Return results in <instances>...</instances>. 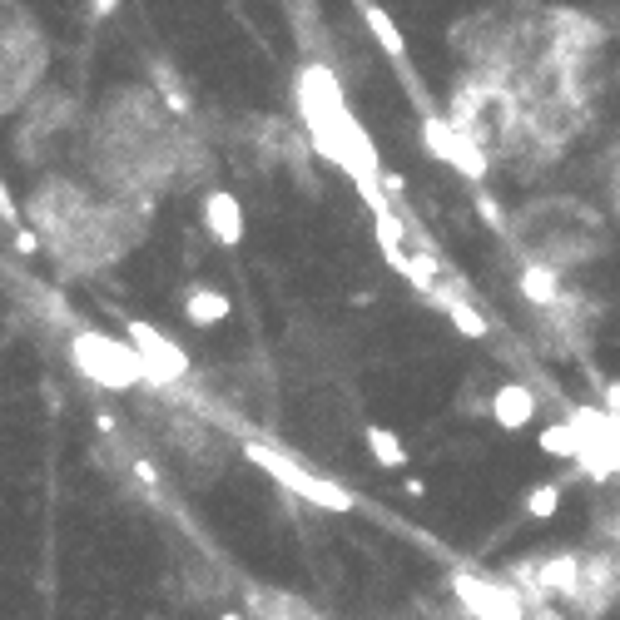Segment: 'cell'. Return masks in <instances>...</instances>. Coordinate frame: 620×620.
<instances>
[{
    "label": "cell",
    "instance_id": "484cf974",
    "mask_svg": "<svg viewBox=\"0 0 620 620\" xmlns=\"http://www.w3.org/2000/svg\"><path fill=\"white\" fill-rule=\"evenodd\" d=\"M219 620H248V616H239V611H224V616H219Z\"/></svg>",
    "mask_w": 620,
    "mask_h": 620
},
{
    "label": "cell",
    "instance_id": "83f0119b",
    "mask_svg": "<svg viewBox=\"0 0 620 620\" xmlns=\"http://www.w3.org/2000/svg\"><path fill=\"white\" fill-rule=\"evenodd\" d=\"M616 536H620V521H616Z\"/></svg>",
    "mask_w": 620,
    "mask_h": 620
},
{
    "label": "cell",
    "instance_id": "6da1fadb",
    "mask_svg": "<svg viewBox=\"0 0 620 620\" xmlns=\"http://www.w3.org/2000/svg\"><path fill=\"white\" fill-rule=\"evenodd\" d=\"M298 115L308 124V139L323 159H333L353 184H377L382 179V164H377V149L363 134V124L348 115L343 105V90L338 80L323 70V65H308L303 80H298Z\"/></svg>",
    "mask_w": 620,
    "mask_h": 620
},
{
    "label": "cell",
    "instance_id": "30bf717a",
    "mask_svg": "<svg viewBox=\"0 0 620 620\" xmlns=\"http://www.w3.org/2000/svg\"><path fill=\"white\" fill-rule=\"evenodd\" d=\"M229 313H234V303H229L224 288H189V293H184V318H189L194 328H219Z\"/></svg>",
    "mask_w": 620,
    "mask_h": 620
},
{
    "label": "cell",
    "instance_id": "d4e9b609",
    "mask_svg": "<svg viewBox=\"0 0 620 620\" xmlns=\"http://www.w3.org/2000/svg\"><path fill=\"white\" fill-rule=\"evenodd\" d=\"M616 417V412H611ZM616 467H620V417H616Z\"/></svg>",
    "mask_w": 620,
    "mask_h": 620
},
{
    "label": "cell",
    "instance_id": "7c38bea8",
    "mask_svg": "<svg viewBox=\"0 0 620 620\" xmlns=\"http://www.w3.org/2000/svg\"><path fill=\"white\" fill-rule=\"evenodd\" d=\"M368 452H372V462H377L382 472H402V467H407V447H402V437H397L392 427H377V422H372L368 427Z\"/></svg>",
    "mask_w": 620,
    "mask_h": 620
},
{
    "label": "cell",
    "instance_id": "7a4b0ae2",
    "mask_svg": "<svg viewBox=\"0 0 620 620\" xmlns=\"http://www.w3.org/2000/svg\"><path fill=\"white\" fill-rule=\"evenodd\" d=\"M70 363L80 368L85 382H95V387H105V392H129V387L149 382L139 348H134L129 338L100 333V328H80V333L70 338Z\"/></svg>",
    "mask_w": 620,
    "mask_h": 620
},
{
    "label": "cell",
    "instance_id": "52a82bcc",
    "mask_svg": "<svg viewBox=\"0 0 620 620\" xmlns=\"http://www.w3.org/2000/svg\"><path fill=\"white\" fill-rule=\"evenodd\" d=\"M531 576H536V596H561L576 606L581 586H586V561L561 551V556H541V561H521Z\"/></svg>",
    "mask_w": 620,
    "mask_h": 620
},
{
    "label": "cell",
    "instance_id": "7402d4cb",
    "mask_svg": "<svg viewBox=\"0 0 620 620\" xmlns=\"http://www.w3.org/2000/svg\"><path fill=\"white\" fill-rule=\"evenodd\" d=\"M120 0H90V20H110Z\"/></svg>",
    "mask_w": 620,
    "mask_h": 620
},
{
    "label": "cell",
    "instance_id": "9c48e42d",
    "mask_svg": "<svg viewBox=\"0 0 620 620\" xmlns=\"http://www.w3.org/2000/svg\"><path fill=\"white\" fill-rule=\"evenodd\" d=\"M492 422L501 432H521L536 422V392L526 382H496L492 392Z\"/></svg>",
    "mask_w": 620,
    "mask_h": 620
},
{
    "label": "cell",
    "instance_id": "44dd1931",
    "mask_svg": "<svg viewBox=\"0 0 620 620\" xmlns=\"http://www.w3.org/2000/svg\"><path fill=\"white\" fill-rule=\"evenodd\" d=\"M601 407H606V412H616V417H620V377H611V382H601Z\"/></svg>",
    "mask_w": 620,
    "mask_h": 620
},
{
    "label": "cell",
    "instance_id": "8992f818",
    "mask_svg": "<svg viewBox=\"0 0 620 620\" xmlns=\"http://www.w3.org/2000/svg\"><path fill=\"white\" fill-rule=\"evenodd\" d=\"M124 338L139 348V358H144V387H174V382H184L189 377V353L164 333V328H154V323H144V318H134L129 328H124Z\"/></svg>",
    "mask_w": 620,
    "mask_h": 620
},
{
    "label": "cell",
    "instance_id": "4316f807",
    "mask_svg": "<svg viewBox=\"0 0 620 620\" xmlns=\"http://www.w3.org/2000/svg\"><path fill=\"white\" fill-rule=\"evenodd\" d=\"M531 620H546V616H531Z\"/></svg>",
    "mask_w": 620,
    "mask_h": 620
},
{
    "label": "cell",
    "instance_id": "e0dca14e",
    "mask_svg": "<svg viewBox=\"0 0 620 620\" xmlns=\"http://www.w3.org/2000/svg\"><path fill=\"white\" fill-rule=\"evenodd\" d=\"M556 511H561V482H541V487H531V492H526V516L551 521Z\"/></svg>",
    "mask_w": 620,
    "mask_h": 620
},
{
    "label": "cell",
    "instance_id": "8fae6325",
    "mask_svg": "<svg viewBox=\"0 0 620 620\" xmlns=\"http://www.w3.org/2000/svg\"><path fill=\"white\" fill-rule=\"evenodd\" d=\"M521 298H526L531 308H556V303H566L556 268H551V263H526V268H521Z\"/></svg>",
    "mask_w": 620,
    "mask_h": 620
},
{
    "label": "cell",
    "instance_id": "ac0fdd59",
    "mask_svg": "<svg viewBox=\"0 0 620 620\" xmlns=\"http://www.w3.org/2000/svg\"><path fill=\"white\" fill-rule=\"evenodd\" d=\"M477 209H482V219H487V224H492L496 234H501V229H506V209H501V204H496L492 194H487V189H477Z\"/></svg>",
    "mask_w": 620,
    "mask_h": 620
},
{
    "label": "cell",
    "instance_id": "277c9868",
    "mask_svg": "<svg viewBox=\"0 0 620 620\" xmlns=\"http://www.w3.org/2000/svg\"><path fill=\"white\" fill-rule=\"evenodd\" d=\"M452 596L472 620H531L526 611V591L516 581H496V576H477V571H452Z\"/></svg>",
    "mask_w": 620,
    "mask_h": 620
},
{
    "label": "cell",
    "instance_id": "d6986e66",
    "mask_svg": "<svg viewBox=\"0 0 620 620\" xmlns=\"http://www.w3.org/2000/svg\"><path fill=\"white\" fill-rule=\"evenodd\" d=\"M10 248H15L20 258H35V253H40V239H35L30 229H15V234H10Z\"/></svg>",
    "mask_w": 620,
    "mask_h": 620
},
{
    "label": "cell",
    "instance_id": "2e32d148",
    "mask_svg": "<svg viewBox=\"0 0 620 620\" xmlns=\"http://www.w3.org/2000/svg\"><path fill=\"white\" fill-rule=\"evenodd\" d=\"M154 85L164 90V110L184 120V115H189V95H184V85L174 80V70H169L164 60H154Z\"/></svg>",
    "mask_w": 620,
    "mask_h": 620
},
{
    "label": "cell",
    "instance_id": "ffe728a7",
    "mask_svg": "<svg viewBox=\"0 0 620 620\" xmlns=\"http://www.w3.org/2000/svg\"><path fill=\"white\" fill-rule=\"evenodd\" d=\"M0 214H5V229H10V234H15V229H25V224H20V214H15V194H10V189H0Z\"/></svg>",
    "mask_w": 620,
    "mask_h": 620
},
{
    "label": "cell",
    "instance_id": "5bb4252c",
    "mask_svg": "<svg viewBox=\"0 0 620 620\" xmlns=\"http://www.w3.org/2000/svg\"><path fill=\"white\" fill-rule=\"evenodd\" d=\"M442 313L452 318V328H457L462 338H477V343H482V338L492 333V323H487V318H482V313H477V308H472L467 298H457V293H452V298L442 303Z\"/></svg>",
    "mask_w": 620,
    "mask_h": 620
},
{
    "label": "cell",
    "instance_id": "cb8c5ba5",
    "mask_svg": "<svg viewBox=\"0 0 620 620\" xmlns=\"http://www.w3.org/2000/svg\"><path fill=\"white\" fill-rule=\"evenodd\" d=\"M407 496H427V482L422 477H407Z\"/></svg>",
    "mask_w": 620,
    "mask_h": 620
},
{
    "label": "cell",
    "instance_id": "ba28073f",
    "mask_svg": "<svg viewBox=\"0 0 620 620\" xmlns=\"http://www.w3.org/2000/svg\"><path fill=\"white\" fill-rule=\"evenodd\" d=\"M204 234L219 248L244 244V204H239L229 189H209V194H204Z\"/></svg>",
    "mask_w": 620,
    "mask_h": 620
},
{
    "label": "cell",
    "instance_id": "603a6c76",
    "mask_svg": "<svg viewBox=\"0 0 620 620\" xmlns=\"http://www.w3.org/2000/svg\"><path fill=\"white\" fill-rule=\"evenodd\" d=\"M382 189H387L392 199H402V189H407V184H402V174H382Z\"/></svg>",
    "mask_w": 620,
    "mask_h": 620
},
{
    "label": "cell",
    "instance_id": "9a60e30c",
    "mask_svg": "<svg viewBox=\"0 0 620 620\" xmlns=\"http://www.w3.org/2000/svg\"><path fill=\"white\" fill-rule=\"evenodd\" d=\"M363 20H368V30L377 35V45H382L392 60H402V55H407V40L397 35V25L387 20V10H382V5H368V10H363Z\"/></svg>",
    "mask_w": 620,
    "mask_h": 620
},
{
    "label": "cell",
    "instance_id": "5b68a950",
    "mask_svg": "<svg viewBox=\"0 0 620 620\" xmlns=\"http://www.w3.org/2000/svg\"><path fill=\"white\" fill-rule=\"evenodd\" d=\"M422 139H427V154L432 159H442V164H452L462 179H472V184H482L487 179V169H492V154L467 134V129H457L452 120H442V115H427L422 120Z\"/></svg>",
    "mask_w": 620,
    "mask_h": 620
},
{
    "label": "cell",
    "instance_id": "4fadbf2b",
    "mask_svg": "<svg viewBox=\"0 0 620 620\" xmlns=\"http://www.w3.org/2000/svg\"><path fill=\"white\" fill-rule=\"evenodd\" d=\"M536 447H541L546 457H556V462H576L581 437H576V427H571V422H546V427L536 432Z\"/></svg>",
    "mask_w": 620,
    "mask_h": 620
},
{
    "label": "cell",
    "instance_id": "3957f363",
    "mask_svg": "<svg viewBox=\"0 0 620 620\" xmlns=\"http://www.w3.org/2000/svg\"><path fill=\"white\" fill-rule=\"evenodd\" d=\"M244 452H248V462H258V472H268L278 487H288L293 496H303V501H313V506H323V511H338V516H343V511L358 506L348 487H338V482L308 472L303 462H293L288 452H278V447H268V442H248Z\"/></svg>",
    "mask_w": 620,
    "mask_h": 620
}]
</instances>
